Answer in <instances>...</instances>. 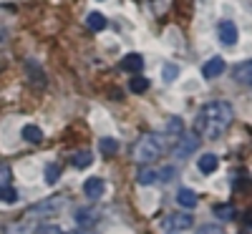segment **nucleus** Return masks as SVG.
Here are the masks:
<instances>
[{"label": "nucleus", "instance_id": "1", "mask_svg": "<svg viewBox=\"0 0 252 234\" xmlns=\"http://www.w3.org/2000/svg\"><path fill=\"white\" fill-rule=\"evenodd\" d=\"M229 123H232V106L227 101H209L197 114V134L215 141L229 129Z\"/></svg>", "mask_w": 252, "mask_h": 234}, {"label": "nucleus", "instance_id": "2", "mask_svg": "<svg viewBox=\"0 0 252 234\" xmlns=\"http://www.w3.org/2000/svg\"><path fill=\"white\" fill-rule=\"evenodd\" d=\"M164 151V136L161 134H141V139L134 146V159L139 164H152L161 156Z\"/></svg>", "mask_w": 252, "mask_h": 234}, {"label": "nucleus", "instance_id": "3", "mask_svg": "<svg viewBox=\"0 0 252 234\" xmlns=\"http://www.w3.org/2000/svg\"><path fill=\"white\" fill-rule=\"evenodd\" d=\"M63 206H66V197H48L43 202L28 206L26 209V219H48V217H56Z\"/></svg>", "mask_w": 252, "mask_h": 234}, {"label": "nucleus", "instance_id": "4", "mask_svg": "<svg viewBox=\"0 0 252 234\" xmlns=\"http://www.w3.org/2000/svg\"><path fill=\"white\" fill-rule=\"evenodd\" d=\"M197 148H199V136L197 134H179V139L172 148V156L174 159H187V156H192Z\"/></svg>", "mask_w": 252, "mask_h": 234}, {"label": "nucleus", "instance_id": "5", "mask_svg": "<svg viewBox=\"0 0 252 234\" xmlns=\"http://www.w3.org/2000/svg\"><path fill=\"white\" fill-rule=\"evenodd\" d=\"M83 191H86L89 199H101L103 194H106V181H103L101 176H91L83 181Z\"/></svg>", "mask_w": 252, "mask_h": 234}, {"label": "nucleus", "instance_id": "6", "mask_svg": "<svg viewBox=\"0 0 252 234\" xmlns=\"http://www.w3.org/2000/svg\"><path fill=\"white\" fill-rule=\"evenodd\" d=\"M194 224V219H192V214H182V211H177V214H172V217H166V222H164V227L166 229H172V232H179V229H189Z\"/></svg>", "mask_w": 252, "mask_h": 234}, {"label": "nucleus", "instance_id": "7", "mask_svg": "<svg viewBox=\"0 0 252 234\" xmlns=\"http://www.w3.org/2000/svg\"><path fill=\"white\" fill-rule=\"evenodd\" d=\"M224 68H227V60L220 58V56H215V58H209L204 66H202V76L204 78H217V76L224 73Z\"/></svg>", "mask_w": 252, "mask_h": 234}, {"label": "nucleus", "instance_id": "8", "mask_svg": "<svg viewBox=\"0 0 252 234\" xmlns=\"http://www.w3.org/2000/svg\"><path fill=\"white\" fill-rule=\"evenodd\" d=\"M217 35L224 46H235L237 43V26L235 23H229V20H222L220 28H217Z\"/></svg>", "mask_w": 252, "mask_h": 234}, {"label": "nucleus", "instance_id": "9", "mask_svg": "<svg viewBox=\"0 0 252 234\" xmlns=\"http://www.w3.org/2000/svg\"><path fill=\"white\" fill-rule=\"evenodd\" d=\"M26 73L31 76L33 86H38V88H43V86H46V73L40 71V66H38L35 60H26Z\"/></svg>", "mask_w": 252, "mask_h": 234}, {"label": "nucleus", "instance_id": "10", "mask_svg": "<svg viewBox=\"0 0 252 234\" xmlns=\"http://www.w3.org/2000/svg\"><path fill=\"white\" fill-rule=\"evenodd\" d=\"M121 68L129 71V73H139V71L144 68L141 53H129V56H124V58H121Z\"/></svg>", "mask_w": 252, "mask_h": 234}, {"label": "nucleus", "instance_id": "11", "mask_svg": "<svg viewBox=\"0 0 252 234\" xmlns=\"http://www.w3.org/2000/svg\"><path fill=\"white\" fill-rule=\"evenodd\" d=\"M98 217H101V211H98V209H78V211H76V219H78L81 227H91V224H96Z\"/></svg>", "mask_w": 252, "mask_h": 234}, {"label": "nucleus", "instance_id": "12", "mask_svg": "<svg viewBox=\"0 0 252 234\" xmlns=\"http://www.w3.org/2000/svg\"><path fill=\"white\" fill-rule=\"evenodd\" d=\"M177 202H179L184 209H194V206L199 204V199H197L194 191H192V189H184V186L177 191Z\"/></svg>", "mask_w": 252, "mask_h": 234}, {"label": "nucleus", "instance_id": "13", "mask_svg": "<svg viewBox=\"0 0 252 234\" xmlns=\"http://www.w3.org/2000/svg\"><path fill=\"white\" fill-rule=\"evenodd\" d=\"M35 232H38L35 224L28 222V219H23V222H13V224L5 227V234H35Z\"/></svg>", "mask_w": 252, "mask_h": 234}, {"label": "nucleus", "instance_id": "14", "mask_svg": "<svg viewBox=\"0 0 252 234\" xmlns=\"http://www.w3.org/2000/svg\"><path fill=\"white\" fill-rule=\"evenodd\" d=\"M235 81L242 83V86H252V60H247V63L235 68Z\"/></svg>", "mask_w": 252, "mask_h": 234}, {"label": "nucleus", "instance_id": "15", "mask_svg": "<svg viewBox=\"0 0 252 234\" xmlns=\"http://www.w3.org/2000/svg\"><path fill=\"white\" fill-rule=\"evenodd\" d=\"M217 164H220V159L215 156V154H204L199 161H197V169L202 174H212L215 169H217Z\"/></svg>", "mask_w": 252, "mask_h": 234}, {"label": "nucleus", "instance_id": "16", "mask_svg": "<svg viewBox=\"0 0 252 234\" xmlns=\"http://www.w3.org/2000/svg\"><path fill=\"white\" fill-rule=\"evenodd\" d=\"M86 26L94 30V33H101V30H106V18H103L101 13H89V18H86Z\"/></svg>", "mask_w": 252, "mask_h": 234}, {"label": "nucleus", "instance_id": "17", "mask_svg": "<svg viewBox=\"0 0 252 234\" xmlns=\"http://www.w3.org/2000/svg\"><path fill=\"white\" fill-rule=\"evenodd\" d=\"M23 139L28 144H40V141H43V131H40L38 126L28 123V126H23Z\"/></svg>", "mask_w": 252, "mask_h": 234}, {"label": "nucleus", "instance_id": "18", "mask_svg": "<svg viewBox=\"0 0 252 234\" xmlns=\"http://www.w3.org/2000/svg\"><path fill=\"white\" fill-rule=\"evenodd\" d=\"M91 161H94V154L91 151H78V154H73V159H71V164L76 166V169H86V166H91Z\"/></svg>", "mask_w": 252, "mask_h": 234}, {"label": "nucleus", "instance_id": "19", "mask_svg": "<svg viewBox=\"0 0 252 234\" xmlns=\"http://www.w3.org/2000/svg\"><path fill=\"white\" fill-rule=\"evenodd\" d=\"M0 202H5V204L18 202V191L13 189V184H0Z\"/></svg>", "mask_w": 252, "mask_h": 234}, {"label": "nucleus", "instance_id": "20", "mask_svg": "<svg viewBox=\"0 0 252 234\" xmlns=\"http://www.w3.org/2000/svg\"><path fill=\"white\" fill-rule=\"evenodd\" d=\"M235 206L232 204H220V206H215V217H220V219H224V222H229V219H235Z\"/></svg>", "mask_w": 252, "mask_h": 234}, {"label": "nucleus", "instance_id": "21", "mask_svg": "<svg viewBox=\"0 0 252 234\" xmlns=\"http://www.w3.org/2000/svg\"><path fill=\"white\" fill-rule=\"evenodd\" d=\"M129 88H131V93H144L146 88H149V81H146L144 76H134L129 81Z\"/></svg>", "mask_w": 252, "mask_h": 234}, {"label": "nucleus", "instance_id": "22", "mask_svg": "<svg viewBox=\"0 0 252 234\" xmlns=\"http://www.w3.org/2000/svg\"><path fill=\"white\" fill-rule=\"evenodd\" d=\"M98 146H101V154H106V156H111V154H116V151H119L116 139H109V136H106V139H101V144H98Z\"/></svg>", "mask_w": 252, "mask_h": 234}, {"label": "nucleus", "instance_id": "23", "mask_svg": "<svg viewBox=\"0 0 252 234\" xmlns=\"http://www.w3.org/2000/svg\"><path fill=\"white\" fill-rule=\"evenodd\" d=\"M58 176H61V164H48L46 166V181L48 184H56Z\"/></svg>", "mask_w": 252, "mask_h": 234}, {"label": "nucleus", "instance_id": "24", "mask_svg": "<svg viewBox=\"0 0 252 234\" xmlns=\"http://www.w3.org/2000/svg\"><path fill=\"white\" fill-rule=\"evenodd\" d=\"M157 181V172H152V169H144V172L139 174V184L141 186H152Z\"/></svg>", "mask_w": 252, "mask_h": 234}, {"label": "nucleus", "instance_id": "25", "mask_svg": "<svg viewBox=\"0 0 252 234\" xmlns=\"http://www.w3.org/2000/svg\"><path fill=\"white\" fill-rule=\"evenodd\" d=\"M177 176V169L174 166H166V169H161V172H157V181H169V179H174Z\"/></svg>", "mask_w": 252, "mask_h": 234}, {"label": "nucleus", "instance_id": "26", "mask_svg": "<svg viewBox=\"0 0 252 234\" xmlns=\"http://www.w3.org/2000/svg\"><path fill=\"white\" fill-rule=\"evenodd\" d=\"M177 73H179V68L174 66V63H166V66L161 68V78H164V81H174Z\"/></svg>", "mask_w": 252, "mask_h": 234}, {"label": "nucleus", "instance_id": "27", "mask_svg": "<svg viewBox=\"0 0 252 234\" xmlns=\"http://www.w3.org/2000/svg\"><path fill=\"white\" fill-rule=\"evenodd\" d=\"M197 234H224V232H222L220 224H202V227L197 229Z\"/></svg>", "mask_w": 252, "mask_h": 234}, {"label": "nucleus", "instance_id": "28", "mask_svg": "<svg viewBox=\"0 0 252 234\" xmlns=\"http://www.w3.org/2000/svg\"><path fill=\"white\" fill-rule=\"evenodd\" d=\"M166 131H172V134H184V123L179 118H172L169 126H166Z\"/></svg>", "mask_w": 252, "mask_h": 234}, {"label": "nucleus", "instance_id": "29", "mask_svg": "<svg viewBox=\"0 0 252 234\" xmlns=\"http://www.w3.org/2000/svg\"><path fill=\"white\" fill-rule=\"evenodd\" d=\"M0 184H10V166L0 164Z\"/></svg>", "mask_w": 252, "mask_h": 234}, {"label": "nucleus", "instance_id": "30", "mask_svg": "<svg viewBox=\"0 0 252 234\" xmlns=\"http://www.w3.org/2000/svg\"><path fill=\"white\" fill-rule=\"evenodd\" d=\"M35 234H63L58 227H53V224H43V227H40Z\"/></svg>", "mask_w": 252, "mask_h": 234}, {"label": "nucleus", "instance_id": "31", "mask_svg": "<svg viewBox=\"0 0 252 234\" xmlns=\"http://www.w3.org/2000/svg\"><path fill=\"white\" fill-rule=\"evenodd\" d=\"M71 234H94V232H91L89 227H78V229H76V232H71Z\"/></svg>", "mask_w": 252, "mask_h": 234}, {"label": "nucleus", "instance_id": "32", "mask_svg": "<svg viewBox=\"0 0 252 234\" xmlns=\"http://www.w3.org/2000/svg\"><path fill=\"white\" fill-rule=\"evenodd\" d=\"M5 40H8V30H5V28H0V46H3Z\"/></svg>", "mask_w": 252, "mask_h": 234}, {"label": "nucleus", "instance_id": "33", "mask_svg": "<svg viewBox=\"0 0 252 234\" xmlns=\"http://www.w3.org/2000/svg\"><path fill=\"white\" fill-rule=\"evenodd\" d=\"M245 222H247V227H252V211H245V217H242Z\"/></svg>", "mask_w": 252, "mask_h": 234}]
</instances>
